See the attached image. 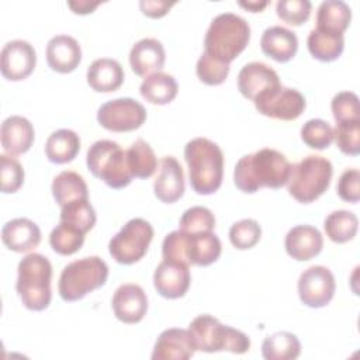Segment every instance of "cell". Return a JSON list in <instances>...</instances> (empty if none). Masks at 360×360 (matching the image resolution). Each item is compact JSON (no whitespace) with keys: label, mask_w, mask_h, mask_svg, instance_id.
<instances>
[{"label":"cell","mask_w":360,"mask_h":360,"mask_svg":"<svg viewBox=\"0 0 360 360\" xmlns=\"http://www.w3.org/2000/svg\"><path fill=\"white\" fill-rule=\"evenodd\" d=\"M291 166L281 152L263 148L238 160L233 181L243 193H256L262 187L280 188L288 183Z\"/></svg>","instance_id":"cell-1"},{"label":"cell","mask_w":360,"mask_h":360,"mask_svg":"<svg viewBox=\"0 0 360 360\" xmlns=\"http://www.w3.org/2000/svg\"><path fill=\"white\" fill-rule=\"evenodd\" d=\"M184 159L188 166L191 188L197 194L208 195L221 187L224 153L215 142L207 138L191 139L184 146Z\"/></svg>","instance_id":"cell-2"},{"label":"cell","mask_w":360,"mask_h":360,"mask_svg":"<svg viewBox=\"0 0 360 360\" xmlns=\"http://www.w3.org/2000/svg\"><path fill=\"white\" fill-rule=\"evenodd\" d=\"M250 27L245 18L233 13L218 14L210 24L204 38V52L211 58L231 63L249 44Z\"/></svg>","instance_id":"cell-3"},{"label":"cell","mask_w":360,"mask_h":360,"mask_svg":"<svg viewBox=\"0 0 360 360\" xmlns=\"http://www.w3.org/2000/svg\"><path fill=\"white\" fill-rule=\"evenodd\" d=\"M52 266L41 253H30L18 263V277L15 288L25 308L44 311L48 308L52 291Z\"/></svg>","instance_id":"cell-4"},{"label":"cell","mask_w":360,"mask_h":360,"mask_svg":"<svg viewBox=\"0 0 360 360\" xmlns=\"http://www.w3.org/2000/svg\"><path fill=\"white\" fill-rule=\"evenodd\" d=\"M195 349L205 353L232 352L246 353L250 349V339L240 330L222 325L217 318L204 314L194 318L188 326Z\"/></svg>","instance_id":"cell-5"},{"label":"cell","mask_w":360,"mask_h":360,"mask_svg":"<svg viewBox=\"0 0 360 360\" xmlns=\"http://www.w3.org/2000/svg\"><path fill=\"white\" fill-rule=\"evenodd\" d=\"M333 174L332 163L319 155H308L291 166L288 193L298 202L308 204L319 198L329 187Z\"/></svg>","instance_id":"cell-6"},{"label":"cell","mask_w":360,"mask_h":360,"mask_svg":"<svg viewBox=\"0 0 360 360\" xmlns=\"http://www.w3.org/2000/svg\"><path fill=\"white\" fill-rule=\"evenodd\" d=\"M108 266L98 256H89L75 260L63 267L59 277V295L63 301L82 300L86 294L105 284Z\"/></svg>","instance_id":"cell-7"},{"label":"cell","mask_w":360,"mask_h":360,"mask_svg":"<svg viewBox=\"0 0 360 360\" xmlns=\"http://www.w3.org/2000/svg\"><path fill=\"white\" fill-rule=\"evenodd\" d=\"M86 163L91 174L111 188H124L132 181L127 150L110 139L96 141L87 150Z\"/></svg>","instance_id":"cell-8"},{"label":"cell","mask_w":360,"mask_h":360,"mask_svg":"<svg viewBox=\"0 0 360 360\" xmlns=\"http://www.w3.org/2000/svg\"><path fill=\"white\" fill-rule=\"evenodd\" d=\"M152 239V225L142 218H132L111 238L108 250L115 262L132 264L146 255Z\"/></svg>","instance_id":"cell-9"},{"label":"cell","mask_w":360,"mask_h":360,"mask_svg":"<svg viewBox=\"0 0 360 360\" xmlns=\"http://www.w3.org/2000/svg\"><path fill=\"white\" fill-rule=\"evenodd\" d=\"M253 103L260 114L283 121L297 120L305 110L304 96L298 90L283 84L264 90Z\"/></svg>","instance_id":"cell-10"},{"label":"cell","mask_w":360,"mask_h":360,"mask_svg":"<svg viewBox=\"0 0 360 360\" xmlns=\"http://www.w3.org/2000/svg\"><path fill=\"white\" fill-rule=\"evenodd\" d=\"M145 107L131 97L110 100L97 110L98 124L112 132L135 131L145 122Z\"/></svg>","instance_id":"cell-11"},{"label":"cell","mask_w":360,"mask_h":360,"mask_svg":"<svg viewBox=\"0 0 360 360\" xmlns=\"http://www.w3.org/2000/svg\"><path fill=\"white\" fill-rule=\"evenodd\" d=\"M335 277L325 266H311L298 278V295L302 304L311 308H322L330 302L335 294Z\"/></svg>","instance_id":"cell-12"},{"label":"cell","mask_w":360,"mask_h":360,"mask_svg":"<svg viewBox=\"0 0 360 360\" xmlns=\"http://www.w3.org/2000/svg\"><path fill=\"white\" fill-rule=\"evenodd\" d=\"M37 53L34 46L24 39L8 41L0 55L1 75L11 82L27 79L35 69Z\"/></svg>","instance_id":"cell-13"},{"label":"cell","mask_w":360,"mask_h":360,"mask_svg":"<svg viewBox=\"0 0 360 360\" xmlns=\"http://www.w3.org/2000/svg\"><path fill=\"white\" fill-rule=\"evenodd\" d=\"M190 281L191 276L188 266L173 260L163 259L153 273V285L156 291L169 300L183 297L190 287Z\"/></svg>","instance_id":"cell-14"},{"label":"cell","mask_w":360,"mask_h":360,"mask_svg":"<svg viewBox=\"0 0 360 360\" xmlns=\"http://www.w3.org/2000/svg\"><path fill=\"white\" fill-rule=\"evenodd\" d=\"M111 304L114 315L124 323H138L148 311V297L138 284H121Z\"/></svg>","instance_id":"cell-15"},{"label":"cell","mask_w":360,"mask_h":360,"mask_svg":"<svg viewBox=\"0 0 360 360\" xmlns=\"http://www.w3.org/2000/svg\"><path fill=\"white\" fill-rule=\"evenodd\" d=\"M195 345L188 329L170 328L163 330L153 347V360H187L195 352Z\"/></svg>","instance_id":"cell-16"},{"label":"cell","mask_w":360,"mask_h":360,"mask_svg":"<svg viewBox=\"0 0 360 360\" xmlns=\"http://www.w3.org/2000/svg\"><path fill=\"white\" fill-rule=\"evenodd\" d=\"M153 191L158 200L166 204L176 202L184 193L183 167L174 156H163L160 170L153 183Z\"/></svg>","instance_id":"cell-17"},{"label":"cell","mask_w":360,"mask_h":360,"mask_svg":"<svg viewBox=\"0 0 360 360\" xmlns=\"http://www.w3.org/2000/svg\"><path fill=\"white\" fill-rule=\"evenodd\" d=\"M82 60V49L79 42L70 35H55L46 45V62L49 68L58 73L73 72Z\"/></svg>","instance_id":"cell-18"},{"label":"cell","mask_w":360,"mask_h":360,"mask_svg":"<svg viewBox=\"0 0 360 360\" xmlns=\"http://www.w3.org/2000/svg\"><path fill=\"white\" fill-rule=\"evenodd\" d=\"M277 84H280L278 75L263 62H250L238 73V89L249 100H255L260 93Z\"/></svg>","instance_id":"cell-19"},{"label":"cell","mask_w":360,"mask_h":360,"mask_svg":"<svg viewBox=\"0 0 360 360\" xmlns=\"http://www.w3.org/2000/svg\"><path fill=\"white\" fill-rule=\"evenodd\" d=\"M166 60L165 48L160 41L155 38H142L129 52V65L135 75L149 76L160 72Z\"/></svg>","instance_id":"cell-20"},{"label":"cell","mask_w":360,"mask_h":360,"mask_svg":"<svg viewBox=\"0 0 360 360\" xmlns=\"http://www.w3.org/2000/svg\"><path fill=\"white\" fill-rule=\"evenodd\" d=\"M284 246L292 259L298 262L311 260L322 250L323 238L315 226L297 225L287 232Z\"/></svg>","instance_id":"cell-21"},{"label":"cell","mask_w":360,"mask_h":360,"mask_svg":"<svg viewBox=\"0 0 360 360\" xmlns=\"http://www.w3.org/2000/svg\"><path fill=\"white\" fill-rule=\"evenodd\" d=\"M3 243L13 252L24 253L35 249L41 242L38 225L28 218H14L1 229Z\"/></svg>","instance_id":"cell-22"},{"label":"cell","mask_w":360,"mask_h":360,"mask_svg":"<svg viewBox=\"0 0 360 360\" xmlns=\"http://www.w3.org/2000/svg\"><path fill=\"white\" fill-rule=\"evenodd\" d=\"M34 136V127L25 117L11 115L1 124V146L11 156L25 153L31 148Z\"/></svg>","instance_id":"cell-23"},{"label":"cell","mask_w":360,"mask_h":360,"mask_svg":"<svg viewBox=\"0 0 360 360\" xmlns=\"http://www.w3.org/2000/svg\"><path fill=\"white\" fill-rule=\"evenodd\" d=\"M260 46L263 53L269 58L277 62H288L297 53L298 39L291 30L281 25H273L264 30Z\"/></svg>","instance_id":"cell-24"},{"label":"cell","mask_w":360,"mask_h":360,"mask_svg":"<svg viewBox=\"0 0 360 360\" xmlns=\"http://www.w3.org/2000/svg\"><path fill=\"white\" fill-rule=\"evenodd\" d=\"M87 83L94 91L110 93L121 87L124 82V69L115 59L100 58L87 68Z\"/></svg>","instance_id":"cell-25"},{"label":"cell","mask_w":360,"mask_h":360,"mask_svg":"<svg viewBox=\"0 0 360 360\" xmlns=\"http://www.w3.org/2000/svg\"><path fill=\"white\" fill-rule=\"evenodd\" d=\"M352 20L350 7L342 0H325L316 11V30L343 34Z\"/></svg>","instance_id":"cell-26"},{"label":"cell","mask_w":360,"mask_h":360,"mask_svg":"<svg viewBox=\"0 0 360 360\" xmlns=\"http://www.w3.org/2000/svg\"><path fill=\"white\" fill-rule=\"evenodd\" d=\"M80 150V138L72 129H58L45 142V155L49 162L62 165L72 162Z\"/></svg>","instance_id":"cell-27"},{"label":"cell","mask_w":360,"mask_h":360,"mask_svg":"<svg viewBox=\"0 0 360 360\" xmlns=\"http://www.w3.org/2000/svg\"><path fill=\"white\" fill-rule=\"evenodd\" d=\"M221 250V240L212 231L201 233H188L187 257L190 264L210 266L211 263L218 260Z\"/></svg>","instance_id":"cell-28"},{"label":"cell","mask_w":360,"mask_h":360,"mask_svg":"<svg viewBox=\"0 0 360 360\" xmlns=\"http://www.w3.org/2000/svg\"><path fill=\"white\" fill-rule=\"evenodd\" d=\"M139 91L146 101L163 105L174 100L179 91V86L172 75L165 72H156L143 79Z\"/></svg>","instance_id":"cell-29"},{"label":"cell","mask_w":360,"mask_h":360,"mask_svg":"<svg viewBox=\"0 0 360 360\" xmlns=\"http://www.w3.org/2000/svg\"><path fill=\"white\" fill-rule=\"evenodd\" d=\"M309 53L322 62L336 60L345 48L343 34H330L314 28L307 39Z\"/></svg>","instance_id":"cell-30"},{"label":"cell","mask_w":360,"mask_h":360,"mask_svg":"<svg viewBox=\"0 0 360 360\" xmlns=\"http://www.w3.org/2000/svg\"><path fill=\"white\" fill-rule=\"evenodd\" d=\"M52 194L58 205L63 207L65 204L89 198V190L84 179L72 170L60 172L52 181Z\"/></svg>","instance_id":"cell-31"},{"label":"cell","mask_w":360,"mask_h":360,"mask_svg":"<svg viewBox=\"0 0 360 360\" xmlns=\"http://www.w3.org/2000/svg\"><path fill=\"white\" fill-rule=\"evenodd\" d=\"M301 353V343L291 332H276L262 343V354L266 360H294Z\"/></svg>","instance_id":"cell-32"},{"label":"cell","mask_w":360,"mask_h":360,"mask_svg":"<svg viewBox=\"0 0 360 360\" xmlns=\"http://www.w3.org/2000/svg\"><path fill=\"white\" fill-rule=\"evenodd\" d=\"M127 160L132 176L139 179L150 177L158 167V159L153 149L141 138L127 149Z\"/></svg>","instance_id":"cell-33"},{"label":"cell","mask_w":360,"mask_h":360,"mask_svg":"<svg viewBox=\"0 0 360 360\" xmlns=\"http://www.w3.org/2000/svg\"><path fill=\"white\" fill-rule=\"evenodd\" d=\"M359 226L357 217L346 210L330 212L323 222L326 236L335 243H345L356 236Z\"/></svg>","instance_id":"cell-34"},{"label":"cell","mask_w":360,"mask_h":360,"mask_svg":"<svg viewBox=\"0 0 360 360\" xmlns=\"http://www.w3.org/2000/svg\"><path fill=\"white\" fill-rule=\"evenodd\" d=\"M60 208V222H65L83 233L89 232L96 224V211L89 198L70 201Z\"/></svg>","instance_id":"cell-35"},{"label":"cell","mask_w":360,"mask_h":360,"mask_svg":"<svg viewBox=\"0 0 360 360\" xmlns=\"http://www.w3.org/2000/svg\"><path fill=\"white\" fill-rule=\"evenodd\" d=\"M83 242H84L83 232L60 221L49 235L51 248L62 256H69L76 253L83 246Z\"/></svg>","instance_id":"cell-36"},{"label":"cell","mask_w":360,"mask_h":360,"mask_svg":"<svg viewBox=\"0 0 360 360\" xmlns=\"http://www.w3.org/2000/svg\"><path fill=\"white\" fill-rule=\"evenodd\" d=\"M301 139L312 149H326L333 142V128L321 118L308 120L301 128Z\"/></svg>","instance_id":"cell-37"},{"label":"cell","mask_w":360,"mask_h":360,"mask_svg":"<svg viewBox=\"0 0 360 360\" xmlns=\"http://www.w3.org/2000/svg\"><path fill=\"white\" fill-rule=\"evenodd\" d=\"M179 229L187 233H201V232H211L215 226L214 214L201 205L191 207L186 210L180 218Z\"/></svg>","instance_id":"cell-38"},{"label":"cell","mask_w":360,"mask_h":360,"mask_svg":"<svg viewBox=\"0 0 360 360\" xmlns=\"http://www.w3.org/2000/svg\"><path fill=\"white\" fill-rule=\"evenodd\" d=\"M333 139L345 155L356 156L360 153V120L336 122Z\"/></svg>","instance_id":"cell-39"},{"label":"cell","mask_w":360,"mask_h":360,"mask_svg":"<svg viewBox=\"0 0 360 360\" xmlns=\"http://www.w3.org/2000/svg\"><path fill=\"white\" fill-rule=\"evenodd\" d=\"M260 236L262 228L259 222L250 218H245L235 222L229 229V240L239 250L253 248L259 242Z\"/></svg>","instance_id":"cell-40"},{"label":"cell","mask_w":360,"mask_h":360,"mask_svg":"<svg viewBox=\"0 0 360 360\" xmlns=\"http://www.w3.org/2000/svg\"><path fill=\"white\" fill-rule=\"evenodd\" d=\"M195 72L198 79L208 86H218L225 82L229 73V63L211 58L205 52L200 56Z\"/></svg>","instance_id":"cell-41"},{"label":"cell","mask_w":360,"mask_h":360,"mask_svg":"<svg viewBox=\"0 0 360 360\" xmlns=\"http://www.w3.org/2000/svg\"><path fill=\"white\" fill-rule=\"evenodd\" d=\"M312 4L308 0H280L276 4L277 15L290 25L304 24L311 14Z\"/></svg>","instance_id":"cell-42"},{"label":"cell","mask_w":360,"mask_h":360,"mask_svg":"<svg viewBox=\"0 0 360 360\" xmlns=\"http://www.w3.org/2000/svg\"><path fill=\"white\" fill-rule=\"evenodd\" d=\"M330 108L336 122L360 120L359 97L353 91H340L333 96Z\"/></svg>","instance_id":"cell-43"},{"label":"cell","mask_w":360,"mask_h":360,"mask_svg":"<svg viewBox=\"0 0 360 360\" xmlns=\"http://www.w3.org/2000/svg\"><path fill=\"white\" fill-rule=\"evenodd\" d=\"M1 163V191L15 193L24 181V169L21 163L11 155H0Z\"/></svg>","instance_id":"cell-44"},{"label":"cell","mask_w":360,"mask_h":360,"mask_svg":"<svg viewBox=\"0 0 360 360\" xmlns=\"http://www.w3.org/2000/svg\"><path fill=\"white\" fill-rule=\"evenodd\" d=\"M187 246H188V233L183 231H173L163 239L162 243V255L166 260H173L179 263H184L190 266L187 257Z\"/></svg>","instance_id":"cell-45"},{"label":"cell","mask_w":360,"mask_h":360,"mask_svg":"<svg viewBox=\"0 0 360 360\" xmlns=\"http://www.w3.org/2000/svg\"><path fill=\"white\" fill-rule=\"evenodd\" d=\"M360 172L357 169H346L338 181V194L347 202H357L360 200Z\"/></svg>","instance_id":"cell-46"},{"label":"cell","mask_w":360,"mask_h":360,"mask_svg":"<svg viewBox=\"0 0 360 360\" xmlns=\"http://www.w3.org/2000/svg\"><path fill=\"white\" fill-rule=\"evenodd\" d=\"M174 6V1H162V0H141L139 7L142 13L150 18L163 17L170 7Z\"/></svg>","instance_id":"cell-47"},{"label":"cell","mask_w":360,"mask_h":360,"mask_svg":"<svg viewBox=\"0 0 360 360\" xmlns=\"http://www.w3.org/2000/svg\"><path fill=\"white\" fill-rule=\"evenodd\" d=\"M100 3L98 1H94V3H90V1H68V6L73 10V13L76 14H87V13H91Z\"/></svg>","instance_id":"cell-48"},{"label":"cell","mask_w":360,"mask_h":360,"mask_svg":"<svg viewBox=\"0 0 360 360\" xmlns=\"http://www.w3.org/2000/svg\"><path fill=\"white\" fill-rule=\"evenodd\" d=\"M239 6H242V7L248 8V10H250L252 13H257V11L263 10V8L267 6V1H262V3H257V1H248V3L240 1Z\"/></svg>","instance_id":"cell-49"}]
</instances>
